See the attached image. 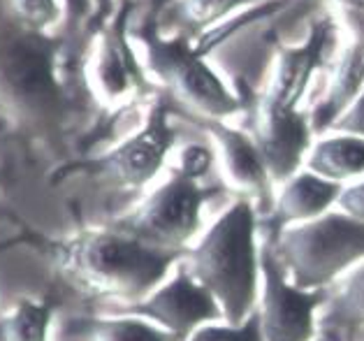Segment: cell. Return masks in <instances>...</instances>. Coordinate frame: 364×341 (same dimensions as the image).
<instances>
[{
  "mask_svg": "<svg viewBox=\"0 0 364 341\" xmlns=\"http://www.w3.org/2000/svg\"><path fill=\"white\" fill-rule=\"evenodd\" d=\"M364 335V263L336 281L318 313V337L325 341H358Z\"/></svg>",
  "mask_w": 364,
  "mask_h": 341,
  "instance_id": "16",
  "label": "cell"
},
{
  "mask_svg": "<svg viewBox=\"0 0 364 341\" xmlns=\"http://www.w3.org/2000/svg\"><path fill=\"white\" fill-rule=\"evenodd\" d=\"M214 195L211 188L174 172L139 207L117 219L109 228L163 251H188L200 237L204 204Z\"/></svg>",
  "mask_w": 364,
  "mask_h": 341,
  "instance_id": "6",
  "label": "cell"
},
{
  "mask_svg": "<svg viewBox=\"0 0 364 341\" xmlns=\"http://www.w3.org/2000/svg\"><path fill=\"white\" fill-rule=\"evenodd\" d=\"M316 341H325V339H321V337H318V339H316Z\"/></svg>",
  "mask_w": 364,
  "mask_h": 341,
  "instance_id": "28",
  "label": "cell"
},
{
  "mask_svg": "<svg viewBox=\"0 0 364 341\" xmlns=\"http://www.w3.org/2000/svg\"><path fill=\"white\" fill-rule=\"evenodd\" d=\"M262 285L257 316L264 341H316L318 313L327 302V290H304L290 283L269 237L260 251Z\"/></svg>",
  "mask_w": 364,
  "mask_h": 341,
  "instance_id": "7",
  "label": "cell"
},
{
  "mask_svg": "<svg viewBox=\"0 0 364 341\" xmlns=\"http://www.w3.org/2000/svg\"><path fill=\"white\" fill-rule=\"evenodd\" d=\"M0 98L26 121L56 125L65 114L54 51L33 33L0 38Z\"/></svg>",
  "mask_w": 364,
  "mask_h": 341,
  "instance_id": "4",
  "label": "cell"
},
{
  "mask_svg": "<svg viewBox=\"0 0 364 341\" xmlns=\"http://www.w3.org/2000/svg\"><path fill=\"white\" fill-rule=\"evenodd\" d=\"M260 214L253 200L237 197L198 241L186 251L181 265L216 298L223 322L242 325L257 309L262 285Z\"/></svg>",
  "mask_w": 364,
  "mask_h": 341,
  "instance_id": "2",
  "label": "cell"
},
{
  "mask_svg": "<svg viewBox=\"0 0 364 341\" xmlns=\"http://www.w3.org/2000/svg\"><path fill=\"white\" fill-rule=\"evenodd\" d=\"M334 40V23L330 19H318L311 28L309 38L299 47H281L277 70H274L272 86L264 103L299 110V100L304 98L306 88L314 79L316 70L323 65L327 47Z\"/></svg>",
  "mask_w": 364,
  "mask_h": 341,
  "instance_id": "12",
  "label": "cell"
},
{
  "mask_svg": "<svg viewBox=\"0 0 364 341\" xmlns=\"http://www.w3.org/2000/svg\"><path fill=\"white\" fill-rule=\"evenodd\" d=\"M330 132H346L355 135V137H364V93L341 114V119L334 123Z\"/></svg>",
  "mask_w": 364,
  "mask_h": 341,
  "instance_id": "25",
  "label": "cell"
},
{
  "mask_svg": "<svg viewBox=\"0 0 364 341\" xmlns=\"http://www.w3.org/2000/svg\"><path fill=\"white\" fill-rule=\"evenodd\" d=\"M56 300L19 298L0 311V341H49Z\"/></svg>",
  "mask_w": 364,
  "mask_h": 341,
  "instance_id": "19",
  "label": "cell"
},
{
  "mask_svg": "<svg viewBox=\"0 0 364 341\" xmlns=\"http://www.w3.org/2000/svg\"><path fill=\"white\" fill-rule=\"evenodd\" d=\"M149 68L170 88L186 110L202 121H225L244 110V95L235 93L223 77L204 58L202 47H193L186 38L163 40L151 35L146 40Z\"/></svg>",
  "mask_w": 364,
  "mask_h": 341,
  "instance_id": "5",
  "label": "cell"
},
{
  "mask_svg": "<svg viewBox=\"0 0 364 341\" xmlns=\"http://www.w3.org/2000/svg\"><path fill=\"white\" fill-rule=\"evenodd\" d=\"M314 135L306 112L286 110L264 100L257 105L251 137L260 149L274 186H283L304 167Z\"/></svg>",
  "mask_w": 364,
  "mask_h": 341,
  "instance_id": "10",
  "label": "cell"
},
{
  "mask_svg": "<svg viewBox=\"0 0 364 341\" xmlns=\"http://www.w3.org/2000/svg\"><path fill=\"white\" fill-rule=\"evenodd\" d=\"M186 251H163L117 228L79 230L54 244L58 279L88 300L132 304L170 279Z\"/></svg>",
  "mask_w": 364,
  "mask_h": 341,
  "instance_id": "1",
  "label": "cell"
},
{
  "mask_svg": "<svg viewBox=\"0 0 364 341\" xmlns=\"http://www.w3.org/2000/svg\"><path fill=\"white\" fill-rule=\"evenodd\" d=\"M186 341H264L260 330V316L257 309L248 316L242 325H230V322H209L193 332Z\"/></svg>",
  "mask_w": 364,
  "mask_h": 341,
  "instance_id": "21",
  "label": "cell"
},
{
  "mask_svg": "<svg viewBox=\"0 0 364 341\" xmlns=\"http://www.w3.org/2000/svg\"><path fill=\"white\" fill-rule=\"evenodd\" d=\"M304 169L336 184H353L364 174V137L327 132L311 145Z\"/></svg>",
  "mask_w": 364,
  "mask_h": 341,
  "instance_id": "18",
  "label": "cell"
},
{
  "mask_svg": "<svg viewBox=\"0 0 364 341\" xmlns=\"http://www.w3.org/2000/svg\"><path fill=\"white\" fill-rule=\"evenodd\" d=\"M204 128L214 140L220 172L230 188L253 200L260 219L269 216L274 207V184L251 132L232 128L225 121H204Z\"/></svg>",
  "mask_w": 364,
  "mask_h": 341,
  "instance_id": "11",
  "label": "cell"
},
{
  "mask_svg": "<svg viewBox=\"0 0 364 341\" xmlns=\"http://www.w3.org/2000/svg\"><path fill=\"white\" fill-rule=\"evenodd\" d=\"M93 79L97 93L107 103L130 100L141 91V75L135 56L119 31H112L102 38L93 65Z\"/></svg>",
  "mask_w": 364,
  "mask_h": 341,
  "instance_id": "17",
  "label": "cell"
},
{
  "mask_svg": "<svg viewBox=\"0 0 364 341\" xmlns=\"http://www.w3.org/2000/svg\"><path fill=\"white\" fill-rule=\"evenodd\" d=\"M251 0H179L176 3V14L179 19L195 31L209 28L216 21L225 19L239 7L248 5Z\"/></svg>",
  "mask_w": 364,
  "mask_h": 341,
  "instance_id": "20",
  "label": "cell"
},
{
  "mask_svg": "<svg viewBox=\"0 0 364 341\" xmlns=\"http://www.w3.org/2000/svg\"><path fill=\"white\" fill-rule=\"evenodd\" d=\"M279 188L281 191L274 197L272 214L260 219V228L267 232H279L288 226L323 216L332 207H336V200L343 191L341 184L318 177L309 169H299L295 177Z\"/></svg>",
  "mask_w": 364,
  "mask_h": 341,
  "instance_id": "13",
  "label": "cell"
},
{
  "mask_svg": "<svg viewBox=\"0 0 364 341\" xmlns=\"http://www.w3.org/2000/svg\"><path fill=\"white\" fill-rule=\"evenodd\" d=\"M346 14L350 26L358 28V38H364V0H334Z\"/></svg>",
  "mask_w": 364,
  "mask_h": 341,
  "instance_id": "26",
  "label": "cell"
},
{
  "mask_svg": "<svg viewBox=\"0 0 364 341\" xmlns=\"http://www.w3.org/2000/svg\"><path fill=\"white\" fill-rule=\"evenodd\" d=\"M54 341H181L144 318L123 313H73L51 330Z\"/></svg>",
  "mask_w": 364,
  "mask_h": 341,
  "instance_id": "14",
  "label": "cell"
},
{
  "mask_svg": "<svg viewBox=\"0 0 364 341\" xmlns=\"http://www.w3.org/2000/svg\"><path fill=\"white\" fill-rule=\"evenodd\" d=\"M16 16L31 28L49 26L58 16V7L54 0H10Z\"/></svg>",
  "mask_w": 364,
  "mask_h": 341,
  "instance_id": "23",
  "label": "cell"
},
{
  "mask_svg": "<svg viewBox=\"0 0 364 341\" xmlns=\"http://www.w3.org/2000/svg\"><path fill=\"white\" fill-rule=\"evenodd\" d=\"M364 93V38H355L334 63L330 86L323 100L309 112L311 128L316 135H325L334 128L341 114Z\"/></svg>",
  "mask_w": 364,
  "mask_h": 341,
  "instance_id": "15",
  "label": "cell"
},
{
  "mask_svg": "<svg viewBox=\"0 0 364 341\" xmlns=\"http://www.w3.org/2000/svg\"><path fill=\"white\" fill-rule=\"evenodd\" d=\"M336 209L348 214L350 219L364 223V179H358L353 184H346L336 200Z\"/></svg>",
  "mask_w": 364,
  "mask_h": 341,
  "instance_id": "24",
  "label": "cell"
},
{
  "mask_svg": "<svg viewBox=\"0 0 364 341\" xmlns=\"http://www.w3.org/2000/svg\"><path fill=\"white\" fill-rule=\"evenodd\" d=\"M68 5L75 14H84L88 7V0H68Z\"/></svg>",
  "mask_w": 364,
  "mask_h": 341,
  "instance_id": "27",
  "label": "cell"
},
{
  "mask_svg": "<svg viewBox=\"0 0 364 341\" xmlns=\"http://www.w3.org/2000/svg\"><path fill=\"white\" fill-rule=\"evenodd\" d=\"M216 165V151L209 149L207 145H200V142H191L186 145L179 154V169L183 177L193 179V182H200V179L207 177Z\"/></svg>",
  "mask_w": 364,
  "mask_h": 341,
  "instance_id": "22",
  "label": "cell"
},
{
  "mask_svg": "<svg viewBox=\"0 0 364 341\" xmlns=\"http://www.w3.org/2000/svg\"><path fill=\"white\" fill-rule=\"evenodd\" d=\"M95 313H123V316L144 318L172 332L181 341L188 339L202 325L223 320V311L216 298L200 281H195L181 263L176 265L170 279L158 285L144 300L132 304H112V307L97 309Z\"/></svg>",
  "mask_w": 364,
  "mask_h": 341,
  "instance_id": "8",
  "label": "cell"
},
{
  "mask_svg": "<svg viewBox=\"0 0 364 341\" xmlns=\"http://www.w3.org/2000/svg\"><path fill=\"white\" fill-rule=\"evenodd\" d=\"M172 147L174 130L170 125V112L165 105H156L144 128L109 151L105 158L93 160L86 167L114 188L137 191L154 182L156 174L163 169Z\"/></svg>",
  "mask_w": 364,
  "mask_h": 341,
  "instance_id": "9",
  "label": "cell"
},
{
  "mask_svg": "<svg viewBox=\"0 0 364 341\" xmlns=\"http://www.w3.org/2000/svg\"><path fill=\"white\" fill-rule=\"evenodd\" d=\"M290 283L304 290H327L364 263V223L343 211L267 232Z\"/></svg>",
  "mask_w": 364,
  "mask_h": 341,
  "instance_id": "3",
  "label": "cell"
}]
</instances>
